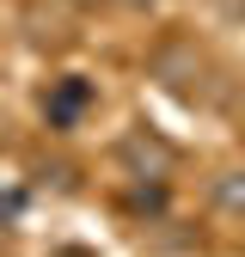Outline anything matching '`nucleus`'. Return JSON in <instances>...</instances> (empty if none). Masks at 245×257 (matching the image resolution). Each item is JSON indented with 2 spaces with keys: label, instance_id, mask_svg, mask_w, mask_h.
Instances as JSON below:
<instances>
[{
  "label": "nucleus",
  "instance_id": "nucleus-1",
  "mask_svg": "<svg viewBox=\"0 0 245 257\" xmlns=\"http://www.w3.org/2000/svg\"><path fill=\"white\" fill-rule=\"evenodd\" d=\"M80 104H86V86H80V80H74V86H61V92H55V104H49V110H55V116H61V122H68V116H74V110H80Z\"/></svg>",
  "mask_w": 245,
  "mask_h": 257
}]
</instances>
